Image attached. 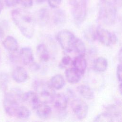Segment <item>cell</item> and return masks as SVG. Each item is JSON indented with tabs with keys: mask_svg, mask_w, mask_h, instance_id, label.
Here are the masks:
<instances>
[{
	"mask_svg": "<svg viewBox=\"0 0 122 122\" xmlns=\"http://www.w3.org/2000/svg\"><path fill=\"white\" fill-rule=\"evenodd\" d=\"M94 122H113L115 121L113 118L106 111L98 114L94 119Z\"/></svg>",
	"mask_w": 122,
	"mask_h": 122,
	"instance_id": "obj_26",
	"label": "cell"
},
{
	"mask_svg": "<svg viewBox=\"0 0 122 122\" xmlns=\"http://www.w3.org/2000/svg\"><path fill=\"white\" fill-rule=\"evenodd\" d=\"M122 63H119L117 66L116 69V75L117 79L119 83H122Z\"/></svg>",
	"mask_w": 122,
	"mask_h": 122,
	"instance_id": "obj_32",
	"label": "cell"
},
{
	"mask_svg": "<svg viewBox=\"0 0 122 122\" xmlns=\"http://www.w3.org/2000/svg\"><path fill=\"white\" fill-rule=\"evenodd\" d=\"M96 35L99 42L106 46L115 44L117 41V37L114 33H112L108 30L101 26L96 29Z\"/></svg>",
	"mask_w": 122,
	"mask_h": 122,
	"instance_id": "obj_6",
	"label": "cell"
},
{
	"mask_svg": "<svg viewBox=\"0 0 122 122\" xmlns=\"http://www.w3.org/2000/svg\"><path fill=\"white\" fill-rule=\"evenodd\" d=\"M119 89L120 93L121 94V93H122V83H119Z\"/></svg>",
	"mask_w": 122,
	"mask_h": 122,
	"instance_id": "obj_41",
	"label": "cell"
},
{
	"mask_svg": "<svg viewBox=\"0 0 122 122\" xmlns=\"http://www.w3.org/2000/svg\"><path fill=\"white\" fill-rule=\"evenodd\" d=\"M72 112L79 120L84 119L88 113V106L82 99L77 98L73 100L71 103Z\"/></svg>",
	"mask_w": 122,
	"mask_h": 122,
	"instance_id": "obj_7",
	"label": "cell"
},
{
	"mask_svg": "<svg viewBox=\"0 0 122 122\" xmlns=\"http://www.w3.org/2000/svg\"><path fill=\"white\" fill-rule=\"evenodd\" d=\"M84 34L85 39L90 41H94L96 39V29H94L93 27L87 28L84 31Z\"/></svg>",
	"mask_w": 122,
	"mask_h": 122,
	"instance_id": "obj_27",
	"label": "cell"
},
{
	"mask_svg": "<svg viewBox=\"0 0 122 122\" xmlns=\"http://www.w3.org/2000/svg\"><path fill=\"white\" fill-rule=\"evenodd\" d=\"M74 35L70 30H63L58 32L56 39L62 49L66 52L73 51V46L75 39Z\"/></svg>",
	"mask_w": 122,
	"mask_h": 122,
	"instance_id": "obj_5",
	"label": "cell"
},
{
	"mask_svg": "<svg viewBox=\"0 0 122 122\" xmlns=\"http://www.w3.org/2000/svg\"><path fill=\"white\" fill-rule=\"evenodd\" d=\"M22 93L17 88L12 89L7 92L4 96L3 104L5 112L9 115L15 117L16 111L20 105V102L22 101Z\"/></svg>",
	"mask_w": 122,
	"mask_h": 122,
	"instance_id": "obj_3",
	"label": "cell"
},
{
	"mask_svg": "<svg viewBox=\"0 0 122 122\" xmlns=\"http://www.w3.org/2000/svg\"><path fill=\"white\" fill-rule=\"evenodd\" d=\"M22 101L27 103L32 109L36 108L42 103L35 92L28 91L22 94Z\"/></svg>",
	"mask_w": 122,
	"mask_h": 122,
	"instance_id": "obj_9",
	"label": "cell"
},
{
	"mask_svg": "<svg viewBox=\"0 0 122 122\" xmlns=\"http://www.w3.org/2000/svg\"><path fill=\"white\" fill-rule=\"evenodd\" d=\"M62 0H47L49 6L52 9H57L61 4Z\"/></svg>",
	"mask_w": 122,
	"mask_h": 122,
	"instance_id": "obj_30",
	"label": "cell"
},
{
	"mask_svg": "<svg viewBox=\"0 0 122 122\" xmlns=\"http://www.w3.org/2000/svg\"><path fill=\"white\" fill-rule=\"evenodd\" d=\"M3 7V4L1 1V0H0V14L1 13V12L2 10Z\"/></svg>",
	"mask_w": 122,
	"mask_h": 122,
	"instance_id": "obj_39",
	"label": "cell"
},
{
	"mask_svg": "<svg viewBox=\"0 0 122 122\" xmlns=\"http://www.w3.org/2000/svg\"><path fill=\"white\" fill-rule=\"evenodd\" d=\"M79 93L84 98L87 100L93 99L94 94L93 90L88 85L81 84L77 87Z\"/></svg>",
	"mask_w": 122,
	"mask_h": 122,
	"instance_id": "obj_17",
	"label": "cell"
},
{
	"mask_svg": "<svg viewBox=\"0 0 122 122\" xmlns=\"http://www.w3.org/2000/svg\"><path fill=\"white\" fill-rule=\"evenodd\" d=\"M86 50L84 42L79 38L76 37L73 44V51H75L78 55L84 56L86 53Z\"/></svg>",
	"mask_w": 122,
	"mask_h": 122,
	"instance_id": "obj_23",
	"label": "cell"
},
{
	"mask_svg": "<svg viewBox=\"0 0 122 122\" xmlns=\"http://www.w3.org/2000/svg\"><path fill=\"white\" fill-rule=\"evenodd\" d=\"M30 115V110L26 107L23 105H20L18 108L15 117L22 120L28 119Z\"/></svg>",
	"mask_w": 122,
	"mask_h": 122,
	"instance_id": "obj_25",
	"label": "cell"
},
{
	"mask_svg": "<svg viewBox=\"0 0 122 122\" xmlns=\"http://www.w3.org/2000/svg\"><path fill=\"white\" fill-rule=\"evenodd\" d=\"M113 4L114 5H116L117 6H121L122 4V0H113Z\"/></svg>",
	"mask_w": 122,
	"mask_h": 122,
	"instance_id": "obj_37",
	"label": "cell"
},
{
	"mask_svg": "<svg viewBox=\"0 0 122 122\" xmlns=\"http://www.w3.org/2000/svg\"><path fill=\"white\" fill-rule=\"evenodd\" d=\"M107 67L108 61L104 57H99L94 62L93 69L96 72H103L107 70Z\"/></svg>",
	"mask_w": 122,
	"mask_h": 122,
	"instance_id": "obj_22",
	"label": "cell"
},
{
	"mask_svg": "<svg viewBox=\"0 0 122 122\" xmlns=\"http://www.w3.org/2000/svg\"><path fill=\"white\" fill-rule=\"evenodd\" d=\"M72 60L71 58L68 55H65L61 59L59 66L61 68H64L72 65Z\"/></svg>",
	"mask_w": 122,
	"mask_h": 122,
	"instance_id": "obj_28",
	"label": "cell"
},
{
	"mask_svg": "<svg viewBox=\"0 0 122 122\" xmlns=\"http://www.w3.org/2000/svg\"><path fill=\"white\" fill-rule=\"evenodd\" d=\"M106 111L108 112L115 120L120 118L121 116V110L119 105L112 104L107 106L106 107Z\"/></svg>",
	"mask_w": 122,
	"mask_h": 122,
	"instance_id": "obj_24",
	"label": "cell"
},
{
	"mask_svg": "<svg viewBox=\"0 0 122 122\" xmlns=\"http://www.w3.org/2000/svg\"><path fill=\"white\" fill-rule=\"evenodd\" d=\"M50 84L53 89L60 90L64 86L65 81L63 76L61 74H58L51 77Z\"/></svg>",
	"mask_w": 122,
	"mask_h": 122,
	"instance_id": "obj_21",
	"label": "cell"
},
{
	"mask_svg": "<svg viewBox=\"0 0 122 122\" xmlns=\"http://www.w3.org/2000/svg\"><path fill=\"white\" fill-rule=\"evenodd\" d=\"M50 18V12L48 9L42 8L38 11L37 20L40 25H45L49 22Z\"/></svg>",
	"mask_w": 122,
	"mask_h": 122,
	"instance_id": "obj_20",
	"label": "cell"
},
{
	"mask_svg": "<svg viewBox=\"0 0 122 122\" xmlns=\"http://www.w3.org/2000/svg\"><path fill=\"white\" fill-rule=\"evenodd\" d=\"M37 55L42 62H47L50 59V53L46 46L43 44H39L36 48Z\"/></svg>",
	"mask_w": 122,
	"mask_h": 122,
	"instance_id": "obj_18",
	"label": "cell"
},
{
	"mask_svg": "<svg viewBox=\"0 0 122 122\" xmlns=\"http://www.w3.org/2000/svg\"><path fill=\"white\" fill-rule=\"evenodd\" d=\"M52 102L54 107L58 111H65L68 105V97L63 93L56 94Z\"/></svg>",
	"mask_w": 122,
	"mask_h": 122,
	"instance_id": "obj_10",
	"label": "cell"
},
{
	"mask_svg": "<svg viewBox=\"0 0 122 122\" xmlns=\"http://www.w3.org/2000/svg\"><path fill=\"white\" fill-rule=\"evenodd\" d=\"M19 57L22 63L25 65H29L34 60L33 52L30 47L22 48L19 52Z\"/></svg>",
	"mask_w": 122,
	"mask_h": 122,
	"instance_id": "obj_12",
	"label": "cell"
},
{
	"mask_svg": "<svg viewBox=\"0 0 122 122\" xmlns=\"http://www.w3.org/2000/svg\"><path fill=\"white\" fill-rule=\"evenodd\" d=\"M72 65L76 71H77L81 75L83 74L85 72L87 66V61L84 56L78 55L75 57L72 61Z\"/></svg>",
	"mask_w": 122,
	"mask_h": 122,
	"instance_id": "obj_13",
	"label": "cell"
},
{
	"mask_svg": "<svg viewBox=\"0 0 122 122\" xmlns=\"http://www.w3.org/2000/svg\"><path fill=\"white\" fill-rule=\"evenodd\" d=\"M116 18L115 6L107 0H100L98 12V20L102 24L112 25Z\"/></svg>",
	"mask_w": 122,
	"mask_h": 122,
	"instance_id": "obj_2",
	"label": "cell"
},
{
	"mask_svg": "<svg viewBox=\"0 0 122 122\" xmlns=\"http://www.w3.org/2000/svg\"><path fill=\"white\" fill-rule=\"evenodd\" d=\"M29 65L30 70L33 72H36L40 69V65L36 62L32 61Z\"/></svg>",
	"mask_w": 122,
	"mask_h": 122,
	"instance_id": "obj_33",
	"label": "cell"
},
{
	"mask_svg": "<svg viewBox=\"0 0 122 122\" xmlns=\"http://www.w3.org/2000/svg\"><path fill=\"white\" fill-rule=\"evenodd\" d=\"M69 1L71 7H74L82 3H88V0H69Z\"/></svg>",
	"mask_w": 122,
	"mask_h": 122,
	"instance_id": "obj_34",
	"label": "cell"
},
{
	"mask_svg": "<svg viewBox=\"0 0 122 122\" xmlns=\"http://www.w3.org/2000/svg\"><path fill=\"white\" fill-rule=\"evenodd\" d=\"M87 11V3H82L72 7V14L77 25L81 24L84 20Z\"/></svg>",
	"mask_w": 122,
	"mask_h": 122,
	"instance_id": "obj_8",
	"label": "cell"
},
{
	"mask_svg": "<svg viewBox=\"0 0 122 122\" xmlns=\"http://www.w3.org/2000/svg\"></svg>",
	"mask_w": 122,
	"mask_h": 122,
	"instance_id": "obj_42",
	"label": "cell"
},
{
	"mask_svg": "<svg viewBox=\"0 0 122 122\" xmlns=\"http://www.w3.org/2000/svg\"><path fill=\"white\" fill-rule=\"evenodd\" d=\"M19 3L24 8H29L32 6L33 0H19Z\"/></svg>",
	"mask_w": 122,
	"mask_h": 122,
	"instance_id": "obj_31",
	"label": "cell"
},
{
	"mask_svg": "<svg viewBox=\"0 0 122 122\" xmlns=\"http://www.w3.org/2000/svg\"><path fill=\"white\" fill-rule=\"evenodd\" d=\"M81 74L74 68H70L66 70L65 78L67 81L71 83H76L81 79Z\"/></svg>",
	"mask_w": 122,
	"mask_h": 122,
	"instance_id": "obj_15",
	"label": "cell"
},
{
	"mask_svg": "<svg viewBox=\"0 0 122 122\" xmlns=\"http://www.w3.org/2000/svg\"><path fill=\"white\" fill-rule=\"evenodd\" d=\"M45 0H36V1L38 4H41L43 3L45 1Z\"/></svg>",
	"mask_w": 122,
	"mask_h": 122,
	"instance_id": "obj_40",
	"label": "cell"
},
{
	"mask_svg": "<svg viewBox=\"0 0 122 122\" xmlns=\"http://www.w3.org/2000/svg\"><path fill=\"white\" fill-rule=\"evenodd\" d=\"M53 16V23L57 26L65 23L66 20V14L65 11L61 9H56Z\"/></svg>",
	"mask_w": 122,
	"mask_h": 122,
	"instance_id": "obj_19",
	"label": "cell"
},
{
	"mask_svg": "<svg viewBox=\"0 0 122 122\" xmlns=\"http://www.w3.org/2000/svg\"><path fill=\"white\" fill-rule=\"evenodd\" d=\"M5 2L8 7H11L19 3V0H5Z\"/></svg>",
	"mask_w": 122,
	"mask_h": 122,
	"instance_id": "obj_35",
	"label": "cell"
},
{
	"mask_svg": "<svg viewBox=\"0 0 122 122\" xmlns=\"http://www.w3.org/2000/svg\"><path fill=\"white\" fill-rule=\"evenodd\" d=\"M2 45L4 48L10 52H17L19 49V44L16 39L12 36H8L3 41Z\"/></svg>",
	"mask_w": 122,
	"mask_h": 122,
	"instance_id": "obj_14",
	"label": "cell"
},
{
	"mask_svg": "<svg viewBox=\"0 0 122 122\" xmlns=\"http://www.w3.org/2000/svg\"><path fill=\"white\" fill-rule=\"evenodd\" d=\"M13 21L22 34L27 39H31L35 31V20L28 11L22 9H16L11 12Z\"/></svg>",
	"mask_w": 122,
	"mask_h": 122,
	"instance_id": "obj_1",
	"label": "cell"
},
{
	"mask_svg": "<svg viewBox=\"0 0 122 122\" xmlns=\"http://www.w3.org/2000/svg\"><path fill=\"white\" fill-rule=\"evenodd\" d=\"M118 60H119L120 63H121L122 62V49H120V51L118 52Z\"/></svg>",
	"mask_w": 122,
	"mask_h": 122,
	"instance_id": "obj_38",
	"label": "cell"
},
{
	"mask_svg": "<svg viewBox=\"0 0 122 122\" xmlns=\"http://www.w3.org/2000/svg\"><path fill=\"white\" fill-rule=\"evenodd\" d=\"M4 36V27L2 25L0 24V40L2 39Z\"/></svg>",
	"mask_w": 122,
	"mask_h": 122,
	"instance_id": "obj_36",
	"label": "cell"
},
{
	"mask_svg": "<svg viewBox=\"0 0 122 122\" xmlns=\"http://www.w3.org/2000/svg\"><path fill=\"white\" fill-rule=\"evenodd\" d=\"M36 114L41 119L48 118L52 112L51 108L47 103H41L36 108Z\"/></svg>",
	"mask_w": 122,
	"mask_h": 122,
	"instance_id": "obj_16",
	"label": "cell"
},
{
	"mask_svg": "<svg viewBox=\"0 0 122 122\" xmlns=\"http://www.w3.org/2000/svg\"><path fill=\"white\" fill-rule=\"evenodd\" d=\"M35 92L41 102L44 103H52L56 94L55 89L50 83L41 81H35L33 83Z\"/></svg>",
	"mask_w": 122,
	"mask_h": 122,
	"instance_id": "obj_4",
	"label": "cell"
},
{
	"mask_svg": "<svg viewBox=\"0 0 122 122\" xmlns=\"http://www.w3.org/2000/svg\"><path fill=\"white\" fill-rule=\"evenodd\" d=\"M12 77L17 82L22 83L28 78V74L25 68L21 66L16 67L12 72Z\"/></svg>",
	"mask_w": 122,
	"mask_h": 122,
	"instance_id": "obj_11",
	"label": "cell"
},
{
	"mask_svg": "<svg viewBox=\"0 0 122 122\" xmlns=\"http://www.w3.org/2000/svg\"><path fill=\"white\" fill-rule=\"evenodd\" d=\"M8 82V76L7 74L3 73L0 77V85L3 90H5Z\"/></svg>",
	"mask_w": 122,
	"mask_h": 122,
	"instance_id": "obj_29",
	"label": "cell"
}]
</instances>
